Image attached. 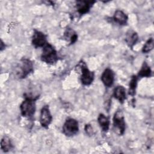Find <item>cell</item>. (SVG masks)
<instances>
[{
  "mask_svg": "<svg viewBox=\"0 0 154 154\" xmlns=\"http://www.w3.org/2000/svg\"><path fill=\"white\" fill-rule=\"evenodd\" d=\"M138 77L137 76L133 75L131 77V79L129 82V93L128 94L131 95L132 97H134L136 93V89L137 86V81H138Z\"/></svg>",
  "mask_w": 154,
  "mask_h": 154,
  "instance_id": "18",
  "label": "cell"
},
{
  "mask_svg": "<svg viewBox=\"0 0 154 154\" xmlns=\"http://www.w3.org/2000/svg\"><path fill=\"white\" fill-rule=\"evenodd\" d=\"M154 47V42L153 38H149L147 42L144 45L143 48H142V52L143 53H148L150 51H151Z\"/></svg>",
  "mask_w": 154,
  "mask_h": 154,
  "instance_id": "19",
  "label": "cell"
},
{
  "mask_svg": "<svg viewBox=\"0 0 154 154\" xmlns=\"http://www.w3.org/2000/svg\"><path fill=\"white\" fill-rule=\"evenodd\" d=\"M47 43L46 35L43 32L34 29L32 37V44L34 48H37L43 47Z\"/></svg>",
  "mask_w": 154,
  "mask_h": 154,
  "instance_id": "8",
  "label": "cell"
},
{
  "mask_svg": "<svg viewBox=\"0 0 154 154\" xmlns=\"http://www.w3.org/2000/svg\"><path fill=\"white\" fill-rule=\"evenodd\" d=\"M64 38L70 42V44L75 43L78 39V35L72 28H67L64 32Z\"/></svg>",
  "mask_w": 154,
  "mask_h": 154,
  "instance_id": "17",
  "label": "cell"
},
{
  "mask_svg": "<svg viewBox=\"0 0 154 154\" xmlns=\"http://www.w3.org/2000/svg\"><path fill=\"white\" fill-rule=\"evenodd\" d=\"M34 71L33 63L28 58H23L15 69L16 75L19 79L25 78Z\"/></svg>",
  "mask_w": 154,
  "mask_h": 154,
  "instance_id": "2",
  "label": "cell"
},
{
  "mask_svg": "<svg viewBox=\"0 0 154 154\" xmlns=\"http://www.w3.org/2000/svg\"><path fill=\"white\" fill-rule=\"evenodd\" d=\"M98 123L103 132H107L109 128V120L103 114H100L97 118Z\"/></svg>",
  "mask_w": 154,
  "mask_h": 154,
  "instance_id": "15",
  "label": "cell"
},
{
  "mask_svg": "<svg viewBox=\"0 0 154 154\" xmlns=\"http://www.w3.org/2000/svg\"><path fill=\"white\" fill-rule=\"evenodd\" d=\"M138 40V35L135 31L133 30H129L127 32L125 37V41L129 47L133 48L134 46L137 43Z\"/></svg>",
  "mask_w": 154,
  "mask_h": 154,
  "instance_id": "13",
  "label": "cell"
},
{
  "mask_svg": "<svg viewBox=\"0 0 154 154\" xmlns=\"http://www.w3.org/2000/svg\"><path fill=\"white\" fill-rule=\"evenodd\" d=\"M101 81L105 86L110 87L112 85L114 81V73L109 68H106L101 75Z\"/></svg>",
  "mask_w": 154,
  "mask_h": 154,
  "instance_id": "10",
  "label": "cell"
},
{
  "mask_svg": "<svg viewBox=\"0 0 154 154\" xmlns=\"http://www.w3.org/2000/svg\"><path fill=\"white\" fill-rule=\"evenodd\" d=\"M13 148V144L10 138L7 136H4L1 141V149L4 152H8Z\"/></svg>",
  "mask_w": 154,
  "mask_h": 154,
  "instance_id": "16",
  "label": "cell"
},
{
  "mask_svg": "<svg viewBox=\"0 0 154 154\" xmlns=\"http://www.w3.org/2000/svg\"><path fill=\"white\" fill-rule=\"evenodd\" d=\"M78 66L80 67L81 70V82L84 85H90L94 80V74L93 72L90 71L86 65V64L81 61Z\"/></svg>",
  "mask_w": 154,
  "mask_h": 154,
  "instance_id": "6",
  "label": "cell"
},
{
  "mask_svg": "<svg viewBox=\"0 0 154 154\" xmlns=\"http://www.w3.org/2000/svg\"><path fill=\"white\" fill-rule=\"evenodd\" d=\"M24 97L25 99L20 105V113L24 117L31 118L35 114L36 109L35 100L39 96L24 94Z\"/></svg>",
  "mask_w": 154,
  "mask_h": 154,
  "instance_id": "1",
  "label": "cell"
},
{
  "mask_svg": "<svg viewBox=\"0 0 154 154\" xmlns=\"http://www.w3.org/2000/svg\"><path fill=\"white\" fill-rule=\"evenodd\" d=\"M79 131L78 121L73 118L67 119L63 126V132L67 137H72L76 135Z\"/></svg>",
  "mask_w": 154,
  "mask_h": 154,
  "instance_id": "5",
  "label": "cell"
},
{
  "mask_svg": "<svg viewBox=\"0 0 154 154\" xmlns=\"http://www.w3.org/2000/svg\"><path fill=\"white\" fill-rule=\"evenodd\" d=\"M96 2L94 1H76V7L78 13L83 15L89 12L91 7Z\"/></svg>",
  "mask_w": 154,
  "mask_h": 154,
  "instance_id": "9",
  "label": "cell"
},
{
  "mask_svg": "<svg viewBox=\"0 0 154 154\" xmlns=\"http://www.w3.org/2000/svg\"><path fill=\"white\" fill-rule=\"evenodd\" d=\"M152 75V70L150 67V66L147 64V63L144 61L142 66L140 69V70L138 72L137 77L138 78H149Z\"/></svg>",
  "mask_w": 154,
  "mask_h": 154,
  "instance_id": "14",
  "label": "cell"
},
{
  "mask_svg": "<svg viewBox=\"0 0 154 154\" xmlns=\"http://www.w3.org/2000/svg\"><path fill=\"white\" fill-rule=\"evenodd\" d=\"M113 129L119 135L124 134L126 128L125 117L121 110H117L113 117Z\"/></svg>",
  "mask_w": 154,
  "mask_h": 154,
  "instance_id": "4",
  "label": "cell"
},
{
  "mask_svg": "<svg viewBox=\"0 0 154 154\" xmlns=\"http://www.w3.org/2000/svg\"><path fill=\"white\" fill-rule=\"evenodd\" d=\"M113 20L120 25H126L128 22L127 15L122 10H117L115 11L112 17Z\"/></svg>",
  "mask_w": 154,
  "mask_h": 154,
  "instance_id": "12",
  "label": "cell"
},
{
  "mask_svg": "<svg viewBox=\"0 0 154 154\" xmlns=\"http://www.w3.org/2000/svg\"><path fill=\"white\" fill-rule=\"evenodd\" d=\"M52 120V116L51 114L49 107L48 105H44L40 111V123L42 127L48 129Z\"/></svg>",
  "mask_w": 154,
  "mask_h": 154,
  "instance_id": "7",
  "label": "cell"
},
{
  "mask_svg": "<svg viewBox=\"0 0 154 154\" xmlns=\"http://www.w3.org/2000/svg\"><path fill=\"white\" fill-rule=\"evenodd\" d=\"M41 60L42 61L49 64H54L58 60L57 51L50 43H47L43 46Z\"/></svg>",
  "mask_w": 154,
  "mask_h": 154,
  "instance_id": "3",
  "label": "cell"
},
{
  "mask_svg": "<svg viewBox=\"0 0 154 154\" xmlns=\"http://www.w3.org/2000/svg\"><path fill=\"white\" fill-rule=\"evenodd\" d=\"M1 51H2L4 49H5V43H4V42H2V40H1Z\"/></svg>",
  "mask_w": 154,
  "mask_h": 154,
  "instance_id": "21",
  "label": "cell"
},
{
  "mask_svg": "<svg viewBox=\"0 0 154 154\" xmlns=\"http://www.w3.org/2000/svg\"><path fill=\"white\" fill-rule=\"evenodd\" d=\"M85 131L86 132V134L88 135H93L94 134V132H93V128L91 127V126L90 125V124H86L85 125Z\"/></svg>",
  "mask_w": 154,
  "mask_h": 154,
  "instance_id": "20",
  "label": "cell"
},
{
  "mask_svg": "<svg viewBox=\"0 0 154 154\" xmlns=\"http://www.w3.org/2000/svg\"><path fill=\"white\" fill-rule=\"evenodd\" d=\"M113 96L120 103H123L126 99L125 88L122 85L117 86L114 90Z\"/></svg>",
  "mask_w": 154,
  "mask_h": 154,
  "instance_id": "11",
  "label": "cell"
}]
</instances>
